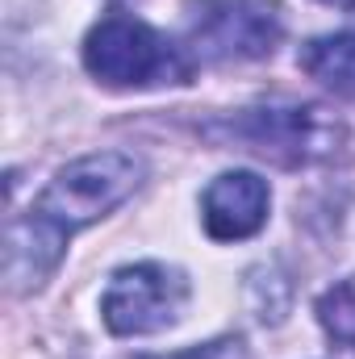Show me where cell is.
Here are the masks:
<instances>
[{
  "label": "cell",
  "mask_w": 355,
  "mask_h": 359,
  "mask_svg": "<svg viewBox=\"0 0 355 359\" xmlns=\"http://www.w3.org/2000/svg\"><path fill=\"white\" fill-rule=\"evenodd\" d=\"M147 176L142 159L130 151H100L67 163L42 188L21 222L8 226L4 238V280L13 292L42 288V280L59 268L63 247L76 230L100 222L117 209Z\"/></svg>",
  "instance_id": "1"
},
{
  "label": "cell",
  "mask_w": 355,
  "mask_h": 359,
  "mask_svg": "<svg viewBox=\"0 0 355 359\" xmlns=\"http://www.w3.org/2000/svg\"><path fill=\"white\" fill-rule=\"evenodd\" d=\"M84 67L105 88H163V84H188L196 59L155 25L113 13L88 29Z\"/></svg>",
  "instance_id": "2"
},
{
  "label": "cell",
  "mask_w": 355,
  "mask_h": 359,
  "mask_svg": "<svg viewBox=\"0 0 355 359\" xmlns=\"http://www.w3.org/2000/svg\"><path fill=\"white\" fill-rule=\"evenodd\" d=\"M209 138L234 142L239 151L293 168L326 159L339 147L343 126L330 121L326 109L318 104H272V109H243L226 126H209Z\"/></svg>",
  "instance_id": "3"
},
{
  "label": "cell",
  "mask_w": 355,
  "mask_h": 359,
  "mask_svg": "<svg viewBox=\"0 0 355 359\" xmlns=\"http://www.w3.org/2000/svg\"><path fill=\"white\" fill-rule=\"evenodd\" d=\"M284 38L276 0H188V46L209 63L264 59Z\"/></svg>",
  "instance_id": "4"
},
{
  "label": "cell",
  "mask_w": 355,
  "mask_h": 359,
  "mask_svg": "<svg viewBox=\"0 0 355 359\" xmlns=\"http://www.w3.org/2000/svg\"><path fill=\"white\" fill-rule=\"evenodd\" d=\"M188 297H192V288H188V276L180 268L134 264V268L113 271L105 301H100V313H105V326L121 339L155 334V330L176 326Z\"/></svg>",
  "instance_id": "5"
},
{
  "label": "cell",
  "mask_w": 355,
  "mask_h": 359,
  "mask_svg": "<svg viewBox=\"0 0 355 359\" xmlns=\"http://www.w3.org/2000/svg\"><path fill=\"white\" fill-rule=\"evenodd\" d=\"M267 205H272V192L255 172H222L205 188V201H201L205 230L217 243L251 238L264 230Z\"/></svg>",
  "instance_id": "6"
},
{
  "label": "cell",
  "mask_w": 355,
  "mask_h": 359,
  "mask_svg": "<svg viewBox=\"0 0 355 359\" xmlns=\"http://www.w3.org/2000/svg\"><path fill=\"white\" fill-rule=\"evenodd\" d=\"M297 63H301L305 76H314L322 88H330L335 96H355V29L305 42Z\"/></svg>",
  "instance_id": "7"
},
{
  "label": "cell",
  "mask_w": 355,
  "mask_h": 359,
  "mask_svg": "<svg viewBox=\"0 0 355 359\" xmlns=\"http://www.w3.org/2000/svg\"><path fill=\"white\" fill-rule=\"evenodd\" d=\"M318 322L326 326V334H330L339 347L355 351V280L335 284V288L318 301Z\"/></svg>",
  "instance_id": "8"
},
{
  "label": "cell",
  "mask_w": 355,
  "mask_h": 359,
  "mask_svg": "<svg viewBox=\"0 0 355 359\" xmlns=\"http://www.w3.org/2000/svg\"><path fill=\"white\" fill-rule=\"evenodd\" d=\"M138 359H251L243 339H217L205 347H188V351H172V355H138Z\"/></svg>",
  "instance_id": "9"
},
{
  "label": "cell",
  "mask_w": 355,
  "mask_h": 359,
  "mask_svg": "<svg viewBox=\"0 0 355 359\" xmlns=\"http://www.w3.org/2000/svg\"><path fill=\"white\" fill-rule=\"evenodd\" d=\"M322 4H339V8H355V0H322Z\"/></svg>",
  "instance_id": "10"
}]
</instances>
